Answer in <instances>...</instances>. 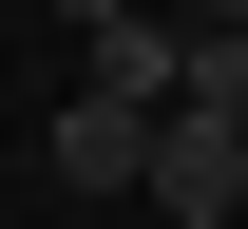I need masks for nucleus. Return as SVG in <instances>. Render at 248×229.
<instances>
[{
	"mask_svg": "<svg viewBox=\"0 0 248 229\" xmlns=\"http://www.w3.org/2000/svg\"><path fill=\"white\" fill-rule=\"evenodd\" d=\"M77 96H115V115H191V19L134 0L115 38H77Z\"/></svg>",
	"mask_w": 248,
	"mask_h": 229,
	"instance_id": "nucleus-1",
	"label": "nucleus"
},
{
	"mask_svg": "<svg viewBox=\"0 0 248 229\" xmlns=\"http://www.w3.org/2000/svg\"><path fill=\"white\" fill-rule=\"evenodd\" d=\"M153 210L172 229H248V134L229 115H153Z\"/></svg>",
	"mask_w": 248,
	"mask_h": 229,
	"instance_id": "nucleus-2",
	"label": "nucleus"
},
{
	"mask_svg": "<svg viewBox=\"0 0 248 229\" xmlns=\"http://www.w3.org/2000/svg\"><path fill=\"white\" fill-rule=\"evenodd\" d=\"M38 172H58V191H95V210H115V191H153V115H115V96H77L58 134H38Z\"/></svg>",
	"mask_w": 248,
	"mask_h": 229,
	"instance_id": "nucleus-3",
	"label": "nucleus"
},
{
	"mask_svg": "<svg viewBox=\"0 0 248 229\" xmlns=\"http://www.w3.org/2000/svg\"><path fill=\"white\" fill-rule=\"evenodd\" d=\"M172 19H191V38H248V0H172Z\"/></svg>",
	"mask_w": 248,
	"mask_h": 229,
	"instance_id": "nucleus-4",
	"label": "nucleus"
},
{
	"mask_svg": "<svg viewBox=\"0 0 248 229\" xmlns=\"http://www.w3.org/2000/svg\"><path fill=\"white\" fill-rule=\"evenodd\" d=\"M58 19H77V38H115V19H134V0H58Z\"/></svg>",
	"mask_w": 248,
	"mask_h": 229,
	"instance_id": "nucleus-5",
	"label": "nucleus"
}]
</instances>
